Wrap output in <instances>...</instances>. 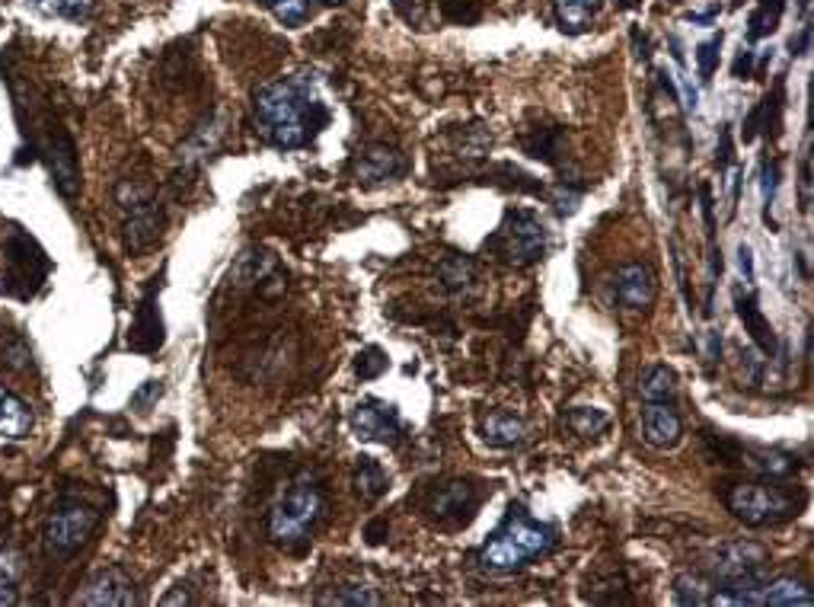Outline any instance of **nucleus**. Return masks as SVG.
<instances>
[{
    "instance_id": "obj_16",
    "label": "nucleus",
    "mask_w": 814,
    "mask_h": 607,
    "mask_svg": "<svg viewBox=\"0 0 814 607\" xmlns=\"http://www.w3.org/2000/svg\"><path fill=\"white\" fill-rule=\"evenodd\" d=\"M735 307H737V317H741L744 329H747V332H751V339L757 342V349H760L764 355H776L774 326H770V320L760 314L757 297H751V294H744V297H741V291H735Z\"/></svg>"
},
{
    "instance_id": "obj_35",
    "label": "nucleus",
    "mask_w": 814,
    "mask_h": 607,
    "mask_svg": "<svg viewBox=\"0 0 814 607\" xmlns=\"http://www.w3.org/2000/svg\"><path fill=\"white\" fill-rule=\"evenodd\" d=\"M719 48H722V33L719 36H712L709 42H702L697 48V65H699V74L709 81L712 78V71H716V61H719Z\"/></svg>"
},
{
    "instance_id": "obj_40",
    "label": "nucleus",
    "mask_w": 814,
    "mask_h": 607,
    "mask_svg": "<svg viewBox=\"0 0 814 607\" xmlns=\"http://www.w3.org/2000/svg\"><path fill=\"white\" fill-rule=\"evenodd\" d=\"M326 3H346V0H326Z\"/></svg>"
},
{
    "instance_id": "obj_25",
    "label": "nucleus",
    "mask_w": 814,
    "mask_h": 607,
    "mask_svg": "<svg viewBox=\"0 0 814 607\" xmlns=\"http://www.w3.org/2000/svg\"><path fill=\"white\" fill-rule=\"evenodd\" d=\"M782 7H786V0H760L757 3V10L751 13V30H747V39L751 42H760L764 36H770L776 26H779V16H782Z\"/></svg>"
},
{
    "instance_id": "obj_17",
    "label": "nucleus",
    "mask_w": 814,
    "mask_h": 607,
    "mask_svg": "<svg viewBox=\"0 0 814 607\" xmlns=\"http://www.w3.org/2000/svg\"><path fill=\"white\" fill-rule=\"evenodd\" d=\"M476 505V489L469 483H447L438 489L434 502H431V515L438 522H447V518H464L466 512Z\"/></svg>"
},
{
    "instance_id": "obj_23",
    "label": "nucleus",
    "mask_w": 814,
    "mask_h": 607,
    "mask_svg": "<svg viewBox=\"0 0 814 607\" xmlns=\"http://www.w3.org/2000/svg\"><path fill=\"white\" fill-rule=\"evenodd\" d=\"M389 489L387 474L381 470V464L374 457H361L358 460V474H354V492L364 499V502H377L384 492Z\"/></svg>"
},
{
    "instance_id": "obj_15",
    "label": "nucleus",
    "mask_w": 814,
    "mask_h": 607,
    "mask_svg": "<svg viewBox=\"0 0 814 607\" xmlns=\"http://www.w3.org/2000/svg\"><path fill=\"white\" fill-rule=\"evenodd\" d=\"M681 416L671 404H646L642 409V435L652 447H674L681 442Z\"/></svg>"
},
{
    "instance_id": "obj_22",
    "label": "nucleus",
    "mask_w": 814,
    "mask_h": 607,
    "mask_svg": "<svg viewBox=\"0 0 814 607\" xmlns=\"http://www.w3.org/2000/svg\"><path fill=\"white\" fill-rule=\"evenodd\" d=\"M764 605L770 607H812V588L799 579H776L764 588Z\"/></svg>"
},
{
    "instance_id": "obj_28",
    "label": "nucleus",
    "mask_w": 814,
    "mask_h": 607,
    "mask_svg": "<svg viewBox=\"0 0 814 607\" xmlns=\"http://www.w3.org/2000/svg\"><path fill=\"white\" fill-rule=\"evenodd\" d=\"M569 425H572L582 439H594V435H601V432L610 425V419H607V412H601V409L579 406V409L569 412Z\"/></svg>"
},
{
    "instance_id": "obj_34",
    "label": "nucleus",
    "mask_w": 814,
    "mask_h": 607,
    "mask_svg": "<svg viewBox=\"0 0 814 607\" xmlns=\"http://www.w3.org/2000/svg\"><path fill=\"white\" fill-rule=\"evenodd\" d=\"M384 367H387V355H384L381 349H374V346H371V349H364V352L358 355V362H354V371H358L364 381L377 377Z\"/></svg>"
},
{
    "instance_id": "obj_6",
    "label": "nucleus",
    "mask_w": 814,
    "mask_h": 607,
    "mask_svg": "<svg viewBox=\"0 0 814 607\" xmlns=\"http://www.w3.org/2000/svg\"><path fill=\"white\" fill-rule=\"evenodd\" d=\"M0 266H3L0 291H7L13 297H33L42 279H45V272H48L45 253L30 237H23V234H13L10 241L3 243Z\"/></svg>"
},
{
    "instance_id": "obj_32",
    "label": "nucleus",
    "mask_w": 814,
    "mask_h": 607,
    "mask_svg": "<svg viewBox=\"0 0 814 607\" xmlns=\"http://www.w3.org/2000/svg\"><path fill=\"white\" fill-rule=\"evenodd\" d=\"M319 605H381V595H374L368 585L351 582V585H339L333 595H323Z\"/></svg>"
},
{
    "instance_id": "obj_38",
    "label": "nucleus",
    "mask_w": 814,
    "mask_h": 607,
    "mask_svg": "<svg viewBox=\"0 0 814 607\" xmlns=\"http://www.w3.org/2000/svg\"><path fill=\"white\" fill-rule=\"evenodd\" d=\"M364 534H368V544H381V540H384L381 534H387V525H384V522H374V525H368Z\"/></svg>"
},
{
    "instance_id": "obj_31",
    "label": "nucleus",
    "mask_w": 814,
    "mask_h": 607,
    "mask_svg": "<svg viewBox=\"0 0 814 607\" xmlns=\"http://www.w3.org/2000/svg\"><path fill=\"white\" fill-rule=\"evenodd\" d=\"M0 364H7V367H13V371H30L33 355H30V346L23 342V336L7 332V336L0 339Z\"/></svg>"
},
{
    "instance_id": "obj_13",
    "label": "nucleus",
    "mask_w": 814,
    "mask_h": 607,
    "mask_svg": "<svg viewBox=\"0 0 814 607\" xmlns=\"http://www.w3.org/2000/svg\"><path fill=\"white\" fill-rule=\"evenodd\" d=\"M45 154H48V166H51V176H55L58 192L65 199H74L80 192V166L71 138L68 135H51Z\"/></svg>"
},
{
    "instance_id": "obj_27",
    "label": "nucleus",
    "mask_w": 814,
    "mask_h": 607,
    "mask_svg": "<svg viewBox=\"0 0 814 607\" xmlns=\"http://www.w3.org/2000/svg\"><path fill=\"white\" fill-rule=\"evenodd\" d=\"M26 3L36 7L39 13L61 16V20H83L93 10V0H26Z\"/></svg>"
},
{
    "instance_id": "obj_1",
    "label": "nucleus",
    "mask_w": 814,
    "mask_h": 607,
    "mask_svg": "<svg viewBox=\"0 0 814 607\" xmlns=\"http://www.w3.org/2000/svg\"><path fill=\"white\" fill-rule=\"evenodd\" d=\"M256 121L278 148H304L326 121L323 106L294 81L269 83L256 93Z\"/></svg>"
},
{
    "instance_id": "obj_36",
    "label": "nucleus",
    "mask_w": 814,
    "mask_h": 607,
    "mask_svg": "<svg viewBox=\"0 0 814 607\" xmlns=\"http://www.w3.org/2000/svg\"><path fill=\"white\" fill-rule=\"evenodd\" d=\"M156 397H160V384H156V381H148V387H144V390H141V394H138V397H135L131 404L138 406L141 412H148L144 406L151 404V400H156Z\"/></svg>"
},
{
    "instance_id": "obj_37",
    "label": "nucleus",
    "mask_w": 814,
    "mask_h": 607,
    "mask_svg": "<svg viewBox=\"0 0 814 607\" xmlns=\"http://www.w3.org/2000/svg\"><path fill=\"white\" fill-rule=\"evenodd\" d=\"M737 256H741V272H747V282H754V259H751V246H744V243H741Z\"/></svg>"
},
{
    "instance_id": "obj_9",
    "label": "nucleus",
    "mask_w": 814,
    "mask_h": 607,
    "mask_svg": "<svg viewBox=\"0 0 814 607\" xmlns=\"http://www.w3.org/2000/svg\"><path fill=\"white\" fill-rule=\"evenodd\" d=\"M118 202L125 208V246L131 253H141L148 246H154L160 237V205L154 202V196L141 186L125 183L118 189Z\"/></svg>"
},
{
    "instance_id": "obj_3",
    "label": "nucleus",
    "mask_w": 814,
    "mask_h": 607,
    "mask_svg": "<svg viewBox=\"0 0 814 607\" xmlns=\"http://www.w3.org/2000/svg\"><path fill=\"white\" fill-rule=\"evenodd\" d=\"M767 569L770 553L754 544V540H735L716 550L712 572L722 585V592L732 598V605H764V588H767Z\"/></svg>"
},
{
    "instance_id": "obj_29",
    "label": "nucleus",
    "mask_w": 814,
    "mask_h": 607,
    "mask_svg": "<svg viewBox=\"0 0 814 607\" xmlns=\"http://www.w3.org/2000/svg\"><path fill=\"white\" fill-rule=\"evenodd\" d=\"M709 595H712V588L699 575H681L674 582V602L677 605H709Z\"/></svg>"
},
{
    "instance_id": "obj_2",
    "label": "nucleus",
    "mask_w": 814,
    "mask_h": 607,
    "mask_svg": "<svg viewBox=\"0 0 814 607\" xmlns=\"http://www.w3.org/2000/svg\"><path fill=\"white\" fill-rule=\"evenodd\" d=\"M556 540H559V537H556L553 527L540 525V522L527 518L524 512H514V509H511L508 522H504V525L492 534V540L482 547L479 563H482V569L502 572V575L504 572H518L527 560L546 557V553L556 547Z\"/></svg>"
},
{
    "instance_id": "obj_20",
    "label": "nucleus",
    "mask_w": 814,
    "mask_h": 607,
    "mask_svg": "<svg viewBox=\"0 0 814 607\" xmlns=\"http://www.w3.org/2000/svg\"><path fill=\"white\" fill-rule=\"evenodd\" d=\"M553 7H556L559 30L579 36L594 23V16L601 10V0H553Z\"/></svg>"
},
{
    "instance_id": "obj_18",
    "label": "nucleus",
    "mask_w": 814,
    "mask_h": 607,
    "mask_svg": "<svg viewBox=\"0 0 814 607\" xmlns=\"http://www.w3.org/2000/svg\"><path fill=\"white\" fill-rule=\"evenodd\" d=\"M30 429H33V409L23 404L16 394L0 387V435L20 442V439L30 435Z\"/></svg>"
},
{
    "instance_id": "obj_24",
    "label": "nucleus",
    "mask_w": 814,
    "mask_h": 607,
    "mask_svg": "<svg viewBox=\"0 0 814 607\" xmlns=\"http://www.w3.org/2000/svg\"><path fill=\"white\" fill-rule=\"evenodd\" d=\"M674 390H677V377H674L671 367L655 364V367L646 371V377H642V397H646V404H671L674 400Z\"/></svg>"
},
{
    "instance_id": "obj_21",
    "label": "nucleus",
    "mask_w": 814,
    "mask_h": 607,
    "mask_svg": "<svg viewBox=\"0 0 814 607\" xmlns=\"http://www.w3.org/2000/svg\"><path fill=\"white\" fill-rule=\"evenodd\" d=\"M524 422L514 412H492L482 422V439L492 447H514L524 442Z\"/></svg>"
},
{
    "instance_id": "obj_4",
    "label": "nucleus",
    "mask_w": 814,
    "mask_h": 607,
    "mask_svg": "<svg viewBox=\"0 0 814 607\" xmlns=\"http://www.w3.org/2000/svg\"><path fill=\"white\" fill-rule=\"evenodd\" d=\"M326 512V495L313 477H298L288 486L269 512V537L278 547H301L307 544L313 527L319 525Z\"/></svg>"
},
{
    "instance_id": "obj_7",
    "label": "nucleus",
    "mask_w": 814,
    "mask_h": 607,
    "mask_svg": "<svg viewBox=\"0 0 814 607\" xmlns=\"http://www.w3.org/2000/svg\"><path fill=\"white\" fill-rule=\"evenodd\" d=\"M96 512L83 502H61L48 522H45V530H42V544L48 550V557H58V560H68L74 557L80 547L86 544V537L93 534L96 527Z\"/></svg>"
},
{
    "instance_id": "obj_11",
    "label": "nucleus",
    "mask_w": 814,
    "mask_h": 607,
    "mask_svg": "<svg viewBox=\"0 0 814 607\" xmlns=\"http://www.w3.org/2000/svg\"><path fill=\"white\" fill-rule=\"evenodd\" d=\"M351 429L358 439H368V442H384V445H396L399 435H403V425H399V416L396 409L384 400H364L351 409Z\"/></svg>"
},
{
    "instance_id": "obj_10",
    "label": "nucleus",
    "mask_w": 814,
    "mask_h": 607,
    "mask_svg": "<svg viewBox=\"0 0 814 607\" xmlns=\"http://www.w3.org/2000/svg\"><path fill=\"white\" fill-rule=\"evenodd\" d=\"M74 605L83 607H131L138 605L135 582L121 569H100L78 592Z\"/></svg>"
},
{
    "instance_id": "obj_30",
    "label": "nucleus",
    "mask_w": 814,
    "mask_h": 607,
    "mask_svg": "<svg viewBox=\"0 0 814 607\" xmlns=\"http://www.w3.org/2000/svg\"><path fill=\"white\" fill-rule=\"evenodd\" d=\"M438 276H441V282L444 288H451V291H461L466 284L473 282V276H476V269H473V262L464 259V256H447L441 266H438Z\"/></svg>"
},
{
    "instance_id": "obj_39",
    "label": "nucleus",
    "mask_w": 814,
    "mask_h": 607,
    "mask_svg": "<svg viewBox=\"0 0 814 607\" xmlns=\"http://www.w3.org/2000/svg\"><path fill=\"white\" fill-rule=\"evenodd\" d=\"M809 36H812V30H809V26H802V36H799V39H792V55H805Z\"/></svg>"
},
{
    "instance_id": "obj_14",
    "label": "nucleus",
    "mask_w": 814,
    "mask_h": 607,
    "mask_svg": "<svg viewBox=\"0 0 814 607\" xmlns=\"http://www.w3.org/2000/svg\"><path fill=\"white\" fill-rule=\"evenodd\" d=\"M128 346L135 352H156L163 346V320H160V311L154 304V288L138 304L135 324H131V332H128Z\"/></svg>"
},
{
    "instance_id": "obj_33",
    "label": "nucleus",
    "mask_w": 814,
    "mask_h": 607,
    "mask_svg": "<svg viewBox=\"0 0 814 607\" xmlns=\"http://www.w3.org/2000/svg\"><path fill=\"white\" fill-rule=\"evenodd\" d=\"M266 7L284 26H298L311 16V0H266Z\"/></svg>"
},
{
    "instance_id": "obj_12",
    "label": "nucleus",
    "mask_w": 814,
    "mask_h": 607,
    "mask_svg": "<svg viewBox=\"0 0 814 607\" xmlns=\"http://www.w3.org/2000/svg\"><path fill=\"white\" fill-rule=\"evenodd\" d=\"M655 294H659V282H655V272L649 266L629 262L617 272V297H620L623 307L646 311L655 304Z\"/></svg>"
},
{
    "instance_id": "obj_8",
    "label": "nucleus",
    "mask_w": 814,
    "mask_h": 607,
    "mask_svg": "<svg viewBox=\"0 0 814 607\" xmlns=\"http://www.w3.org/2000/svg\"><path fill=\"white\" fill-rule=\"evenodd\" d=\"M492 249L502 256L508 266H531L537 262L546 249V231H543L540 218H534L531 211H508L504 224L499 227Z\"/></svg>"
},
{
    "instance_id": "obj_19",
    "label": "nucleus",
    "mask_w": 814,
    "mask_h": 607,
    "mask_svg": "<svg viewBox=\"0 0 814 607\" xmlns=\"http://www.w3.org/2000/svg\"><path fill=\"white\" fill-rule=\"evenodd\" d=\"M403 173V157L389 148H368L361 157H358V179L364 183H384V179H393Z\"/></svg>"
},
{
    "instance_id": "obj_26",
    "label": "nucleus",
    "mask_w": 814,
    "mask_h": 607,
    "mask_svg": "<svg viewBox=\"0 0 814 607\" xmlns=\"http://www.w3.org/2000/svg\"><path fill=\"white\" fill-rule=\"evenodd\" d=\"M16 588H20V557L13 550L0 553V607L16 605Z\"/></svg>"
},
{
    "instance_id": "obj_5",
    "label": "nucleus",
    "mask_w": 814,
    "mask_h": 607,
    "mask_svg": "<svg viewBox=\"0 0 814 607\" xmlns=\"http://www.w3.org/2000/svg\"><path fill=\"white\" fill-rule=\"evenodd\" d=\"M729 512L751 527L782 525L799 515V495L779 483H729L722 492Z\"/></svg>"
}]
</instances>
